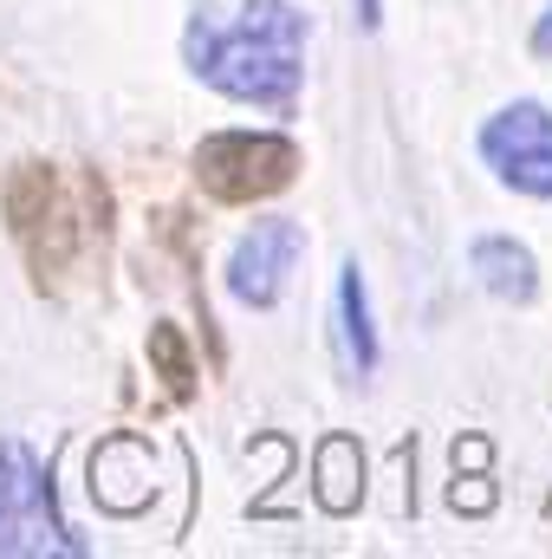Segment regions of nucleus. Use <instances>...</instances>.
<instances>
[{
	"mask_svg": "<svg viewBox=\"0 0 552 559\" xmlns=\"http://www.w3.org/2000/svg\"><path fill=\"white\" fill-rule=\"evenodd\" d=\"M182 66L228 105L292 118L305 92V13L292 0H241L228 13L202 7L182 26Z\"/></svg>",
	"mask_w": 552,
	"mask_h": 559,
	"instance_id": "obj_1",
	"label": "nucleus"
},
{
	"mask_svg": "<svg viewBox=\"0 0 552 559\" xmlns=\"http://www.w3.org/2000/svg\"><path fill=\"white\" fill-rule=\"evenodd\" d=\"M0 215H7V235L20 241L26 267L39 274V286H52V280L79 261L85 228H92V222H79V202L65 195L59 169L39 163V156L13 163V176H7V189H0Z\"/></svg>",
	"mask_w": 552,
	"mask_h": 559,
	"instance_id": "obj_2",
	"label": "nucleus"
},
{
	"mask_svg": "<svg viewBox=\"0 0 552 559\" xmlns=\"http://www.w3.org/2000/svg\"><path fill=\"white\" fill-rule=\"evenodd\" d=\"M0 554L26 559H79L85 540L72 534V521L59 514V488H52V462L39 449H26L20 436H0Z\"/></svg>",
	"mask_w": 552,
	"mask_h": 559,
	"instance_id": "obj_3",
	"label": "nucleus"
},
{
	"mask_svg": "<svg viewBox=\"0 0 552 559\" xmlns=\"http://www.w3.org/2000/svg\"><path fill=\"white\" fill-rule=\"evenodd\" d=\"M189 169L215 202H267V195L299 182L305 150L286 131H208L195 143Z\"/></svg>",
	"mask_w": 552,
	"mask_h": 559,
	"instance_id": "obj_4",
	"label": "nucleus"
},
{
	"mask_svg": "<svg viewBox=\"0 0 552 559\" xmlns=\"http://www.w3.org/2000/svg\"><path fill=\"white\" fill-rule=\"evenodd\" d=\"M475 150H481V163L494 169L501 189L552 202V105L547 98H514L494 118H481Z\"/></svg>",
	"mask_w": 552,
	"mask_h": 559,
	"instance_id": "obj_5",
	"label": "nucleus"
},
{
	"mask_svg": "<svg viewBox=\"0 0 552 559\" xmlns=\"http://www.w3.org/2000/svg\"><path fill=\"white\" fill-rule=\"evenodd\" d=\"M299 261H305V228H299L292 215H267V222H254V228L228 248V261H221V286H228L235 306H248V312H274Z\"/></svg>",
	"mask_w": 552,
	"mask_h": 559,
	"instance_id": "obj_6",
	"label": "nucleus"
},
{
	"mask_svg": "<svg viewBox=\"0 0 552 559\" xmlns=\"http://www.w3.org/2000/svg\"><path fill=\"white\" fill-rule=\"evenodd\" d=\"M92 501L105 514H124V521L156 501V449H149V436L118 429V436H105L92 449Z\"/></svg>",
	"mask_w": 552,
	"mask_h": 559,
	"instance_id": "obj_7",
	"label": "nucleus"
},
{
	"mask_svg": "<svg viewBox=\"0 0 552 559\" xmlns=\"http://www.w3.org/2000/svg\"><path fill=\"white\" fill-rule=\"evenodd\" d=\"M468 274L501 306H533L540 299V254L514 235H475L468 241Z\"/></svg>",
	"mask_w": 552,
	"mask_h": 559,
	"instance_id": "obj_8",
	"label": "nucleus"
},
{
	"mask_svg": "<svg viewBox=\"0 0 552 559\" xmlns=\"http://www.w3.org/2000/svg\"><path fill=\"white\" fill-rule=\"evenodd\" d=\"M364 475H371V462H364V442L358 436H319V449H312V501L332 514V521H345V514H358L364 508Z\"/></svg>",
	"mask_w": 552,
	"mask_h": 559,
	"instance_id": "obj_9",
	"label": "nucleus"
},
{
	"mask_svg": "<svg viewBox=\"0 0 552 559\" xmlns=\"http://www.w3.org/2000/svg\"><path fill=\"white\" fill-rule=\"evenodd\" d=\"M332 338H338V365L351 378H371L377 371V325H371V286H364V267L345 261L338 267V299H332Z\"/></svg>",
	"mask_w": 552,
	"mask_h": 559,
	"instance_id": "obj_10",
	"label": "nucleus"
},
{
	"mask_svg": "<svg viewBox=\"0 0 552 559\" xmlns=\"http://www.w3.org/2000/svg\"><path fill=\"white\" fill-rule=\"evenodd\" d=\"M488 436H461L455 442V481H448V508L455 514H494V481H488Z\"/></svg>",
	"mask_w": 552,
	"mask_h": 559,
	"instance_id": "obj_11",
	"label": "nucleus"
},
{
	"mask_svg": "<svg viewBox=\"0 0 552 559\" xmlns=\"http://www.w3.org/2000/svg\"><path fill=\"white\" fill-rule=\"evenodd\" d=\"M149 371L163 378V391L176 397V404H189L195 397V352H189V338H182V325H149Z\"/></svg>",
	"mask_w": 552,
	"mask_h": 559,
	"instance_id": "obj_12",
	"label": "nucleus"
},
{
	"mask_svg": "<svg viewBox=\"0 0 552 559\" xmlns=\"http://www.w3.org/2000/svg\"><path fill=\"white\" fill-rule=\"evenodd\" d=\"M527 46H533V59H547V66H552V7H540V20H533Z\"/></svg>",
	"mask_w": 552,
	"mask_h": 559,
	"instance_id": "obj_13",
	"label": "nucleus"
},
{
	"mask_svg": "<svg viewBox=\"0 0 552 559\" xmlns=\"http://www.w3.org/2000/svg\"><path fill=\"white\" fill-rule=\"evenodd\" d=\"M351 20H358L364 33H377V26H384V0H351Z\"/></svg>",
	"mask_w": 552,
	"mask_h": 559,
	"instance_id": "obj_14",
	"label": "nucleus"
}]
</instances>
